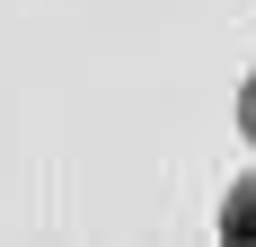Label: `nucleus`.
Here are the masks:
<instances>
[{
    "mask_svg": "<svg viewBox=\"0 0 256 247\" xmlns=\"http://www.w3.org/2000/svg\"><path fill=\"white\" fill-rule=\"evenodd\" d=\"M221 238H238V247L256 238V176H248V186H230V203H221Z\"/></svg>",
    "mask_w": 256,
    "mask_h": 247,
    "instance_id": "1",
    "label": "nucleus"
},
{
    "mask_svg": "<svg viewBox=\"0 0 256 247\" xmlns=\"http://www.w3.org/2000/svg\"><path fill=\"white\" fill-rule=\"evenodd\" d=\"M238 124H248V150H256V71H248V88H238Z\"/></svg>",
    "mask_w": 256,
    "mask_h": 247,
    "instance_id": "2",
    "label": "nucleus"
}]
</instances>
